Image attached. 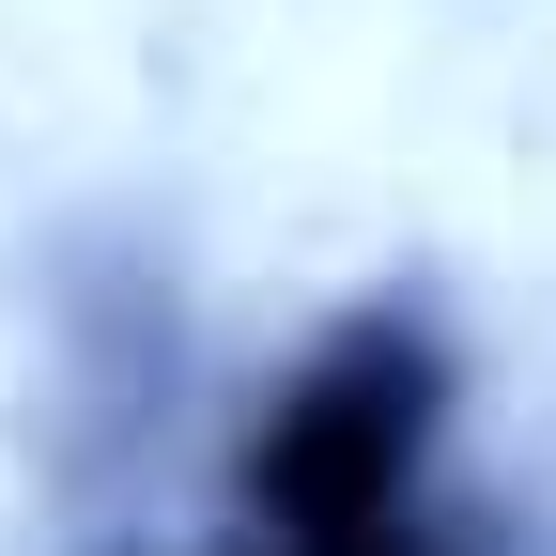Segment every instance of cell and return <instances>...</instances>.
<instances>
[{
  "label": "cell",
  "instance_id": "obj_1",
  "mask_svg": "<svg viewBox=\"0 0 556 556\" xmlns=\"http://www.w3.org/2000/svg\"><path fill=\"white\" fill-rule=\"evenodd\" d=\"M448 402H464V356H448V325L417 294L340 309L248 417V541L309 556V541H371L402 510H433Z\"/></svg>",
  "mask_w": 556,
  "mask_h": 556
},
{
  "label": "cell",
  "instance_id": "obj_2",
  "mask_svg": "<svg viewBox=\"0 0 556 556\" xmlns=\"http://www.w3.org/2000/svg\"><path fill=\"white\" fill-rule=\"evenodd\" d=\"M309 556H495V541L433 495V510H402V526H371V541H309Z\"/></svg>",
  "mask_w": 556,
  "mask_h": 556
}]
</instances>
